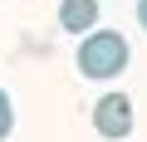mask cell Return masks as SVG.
Returning a JSON list of instances; mask_svg holds the SVG:
<instances>
[{"label": "cell", "mask_w": 147, "mask_h": 142, "mask_svg": "<svg viewBox=\"0 0 147 142\" xmlns=\"http://www.w3.org/2000/svg\"><path fill=\"white\" fill-rule=\"evenodd\" d=\"M127 59H132V49H127V39L118 30H88L79 39V59H74V64H79L84 79L108 83V79H118L123 69H127Z\"/></svg>", "instance_id": "6da1fadb"}, {"label": "cell", "mask_w": 147, "mask_h": 142, "mask_svg": "<svg viewBox=\"0 0 147 142\" xmlns=\"http://www.w3.org/2000/svg\"><path fill=\"white\" fill-rule=\"evenodd\" d=\"M93 132L108 137V142L132 137V98H127V93H103V98L93 103Z\"/></svg>", "instance_id": "7a4b0ae2"}, {"label": "cell", "mask_w": 147, "mask_h": 142, "mask_svg": "<svg viewBox=\"0 0 147 142\" xmlns=\"http://www.w3.org/2000/svg\"><path fill=\"white\" fill-rule=\"evenodd\" d=\"M59 25H64L69 34L98 30V0H64V5H59Z\"/></svg>", "instance_id": "3957f363"}, {"label": "cell", "mask_w": 147, "mask_h": 142, "mask_svg": "<svg viewBox=\"0 0 147 142\" xmlns=\"http://www.w3.org/2000/svg\"><path fill=\"white\" fill-rule=\"evenodd\" d=\"M10 132H15V103H10L5 88H0V142H5Z\"/></svg>", "instance_id": "277c9868"}, {"label": "cell", "mask_w": 147, "mask_h": 142, "mask_svg": "<svg viewBox=\"0 0 147 142\" xmlns=\"http://www.w3.org/2000/svg\"><path fill=\"white\" fill-rule=\"evenodd\" d=\"M137 25L147 30V0H137Z\"/></svg>", "instance_id": "5b68a950"}]
</instances>
